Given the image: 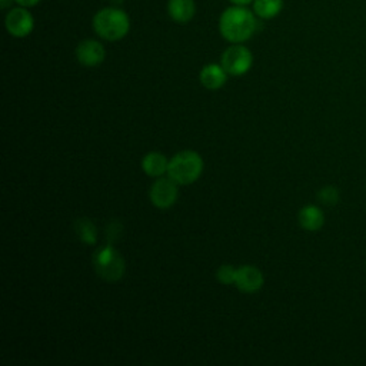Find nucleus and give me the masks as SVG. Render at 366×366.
Listing matches in <instances>:
<instances>
[{"instance_id": "nucleus-1", "label": "nucleus", "mask_w": 366, "mask_h": 366, "mask_svg": "<svg viewBox=\"0 0 366 366\" xmlns=\"http://www.w3.org/2000/svg\"><path fill=\"white\" fill-rule=\"evenodd\" d=\"M222 36L232 43L246 41L256 29V19L250 10L236 6L226 9L219 20Z\"/></svg>"}, {"instance_id": "nucleus-2", "label": "nucleus", "mask_w": 366, "mask_h": 366, "mask_svg": "<svg viewBox=\"0 0 366 366\" xmlns=\"http://www.w3.org/2000/svg\"><path fill=\"white\" fill-rule=\"evenodd\" d=\"M93 29L102 39L116 41L127 34L130 29V20L123 10L106 7L94 14Z\"/></svg>"}, {"instance_id": "nucleus-3", "label": "nucleus", "mask_w": 366, "mask_h": 366, "mask_svg": "<svg viewBox=\"0 0 366 366\" xmlns=\"http://www.w3.org/2000/svg\"><path fill=\"white\" fill-rule=\"evenodd\" d=\"M203 172V160L199 153L193 150H182L169 160L167 176L177 184L194 183Z\"/></svg>"}, {"instance_id": "nucleus-4", "label": "nucleus", "mask_w": 366, "mask_h": 366, "mask_svg": "<svg viewBox=\"0 0 366 366\" xmlns=\"http://www.w3.org/2000/svg\"><path fill=\"white\" fill-rule=\"evenodd\" d=\"M93 266L96 273L107 282L119 280L126 269L124 259L110 244L103 246L93 253Z\"/></svg>"}, {"instance_id": "nucleus-5", "label": "nucleus", "mask_w": 366, "mask_h": 366, "mask_svg": "<svg viewBox=\"0 0 366 366\" xmlns=\"http://www.w3.org/2000/svg\"><path fill=\"white\" fill-rule=\"evenodd\" d=\"M220 63L227 74L242 76L252 67L253 56L247 47L240 43H234L223 51Z\"/></svg>"}, {"instance_id": "nucleus-6", "label": "nucleus", "mask_w": 366, "mask_h": 366, "mask_svg": "<svg viewBox=\"0 0 366 366\" xmlns=\"http://www.w3.org/2000/svg\"><path fill=\"white\" fill-rule=\"evenodd\" d=\"M177 193H179L177 183L167 176V177L157 179L152 184V187L149 190V197L154 207L164 210V209L172 207L176 203Z\"/></svg>"}, {"instance_id": "nucleus-7", "label": "nucleus", "mask_w": 366, "mask_h": 366, "mask_svg": "<svg viewBox=\"0 0 366 366\" xmlns=\"http://www.w3.org/2000/svg\"><path fill=\"white\" fill-rule=\"evenodd\" d=\"M33 24L34 21L31 14L23 6L11 9L6 17V29L14 37H24L30 34Z\"/></svg>"}, {"instance_id": "nucleus-8", "label": "nucleus", "mask_w": 366, "mask_h": 366, "mask_svg": "<svg viewBox=\"0 0 366 366\" xmlns=\"http://www.w3.org/2000/svg\"><path fill=\"white\" fill-rule=\"evenodd\" d=\"M76 57H77L79 63H81L83 66L94 67V66H99L104 60L106 51H104V47L102 43L92 40V39H86L77 44Z\"/></svg>"}, {"instance_id": "nucleus-9", "label": "nucleus", "mask_w": 366, "mask_h": 366, "mask_svg": "<svg viewBox=\"0 0 366 366\" xmlns=\"http://www.w3.org/2000/svg\"><path fill=\"white\" fill-rule=\"evenodd\" d=\"M263 283H264L263 273L254 266L244 264V266L239 267L236 272L234 285L240 292L254 293L262 289Z\"/></svg>"}, {"instance_id": "nucleus-10", "label": "nucleus", "mask_w": 366, "mask_h": 366, "mask_svg": "<svg viewBox=\"0 0 366 366\" xmlns=\"http://www.w3.org/2000/svg\"><path fill=\"white\" fill-rule=\"evenodd\" d=\"M297 220H299V224L305 230L316 232V230L322 229V226L325 223V214H323L322 209H319L317 206L307 204L299 210Z\"/></svg>"}, {"instance_id": "nucleus-11", "label": "nucleus", "mask_w": 366, "mask_h": 366, "mask_svg": "<svg viewBox=\"0 0 366 366\" xmlns=\"http://www.w3.org/2000/svg\"><path fill=\"white\" fill-rule=\"evenodd\" d=\"M227 73L222 64H207L200 71V83L209 90H217L226 83Z\"/></svg>"}, {"instance_id": "nucleus-12", "label": "nucleus", "mask_w": 366, "mask_h": 366, "mask_svg": "<svg viewBox=\"0 0 366 366\" xmlns=\"http://www.w3.org/2000/svg\"><path fill=\"white\" fill-rule=\"evenodd\" d=\"M167 167L169 159L159 152H150L142 159V169L150 177H162L167 173Z\"/></svg>"}, {"instance_id": "nucleus-13", "label": "nucleus", "mask_w": 366, "mask_h": 366, "mask_svg": "<svg viewBox=\"0 0 366 366\" xmlns=\"http://www.w3.org/2000/svg\"><path fill=\"white\" fill-rule=\"evenodd\" d=\"M169 16L177 23H187L196 13L193 0H169L167 3Z\"/></svg>"}, {"instance_id": "nucleus-14", "label": "nucleus", "mask_w": 366, "mask_h": 366, "mask_svg": "<svg viewBox=\"0 0 366 366\" xmlns=\"http://www.w3.org/2000/svg\"><path fill=\"white\" fill-rule=\"evenodd\" d=\"M74 232L76 236L86 244H94L97 240V229L87 217H79L74 222Z\"/></svg>"}, {"instance_id": "nucleus-15", "label": "nucleus", "mask_w": 366, "mask_h": 366, "mask_svg": "<svg viewBox=\"0 0 366 366\" xmlns=\"http://www.w3.org/2000/svg\"><path fill=\"white\" fill-rule=\"evenodd\" d=\"M283 7V0H254V13L262 19L274 17Z\"/></svg>"}, {"instance_id": "nucleus-16", "label": "nucleus", "mask_w": 366, "mask_h": 366, "mask_svg": "<svg viewBox=\"0 0 366 366\" xmlns=\"http://www.w3.org/2000/svg\"><path fill=\"white\" fill-rule=\"evenodd\" d=\"M339 190L335 186H325L317 192V199L326 206H335L339 202Z\"/></svg>"}, {"instance_id": "nucleus-17", "label": "nucleus", "mask_w": 366, "mask_h": 366, "mask_svg": "<svg viewBox=\"0 0 366 366\" xmlns=\"http://www.w3.org/2000/svg\"><path fill=\"white\" fill-rule=\"evenodd\" d=\"M236 272L237 269H234L232 264H222L216 272V277L223 285H232L236 280Z\"/></svg>"}, {"instance_id": "nucleus-18", "label": "nucleus", "mask_w": 366, "mask_h": 366, "mask_svg": "<svg viewBox=\"0 0 366 366\" xmlns=\"http://www.w3.org/2000/svg\"><path fill=\"white\" fill-rule=\"evenodd\" d=\"M14 1L23 7H31V6H36L40 0H14Z\"/></svg>"}, {"instance_id": "nucleus-19", "label": "nucleus", "mask_w": 366, "mask_h": 366, "mask_svg": "<svg viewBox=\"0 0 366 366\" xmlns=\"http://www.w3.org/2000/svg\"><path fill=\"white\" fill-rule=\"evenodd\" d=\"M232 3H234V4H237V6H246V4H249L252 0H230Z\"/></svg>"}, {"instance_id": "nucleus-20", "label": "nucleus", "mask_w": 366, "mask_h": 366, "mask_svg": "<svg viewBox=\"0 0 366 366\" xmlns=\"http://www.w3.org/2000/svg\"><path fill=\"white\" fill-rule=\"evenodd\" d=\"M9 6V0H1V9H6Z\"/></svg>"}]
</instances>
